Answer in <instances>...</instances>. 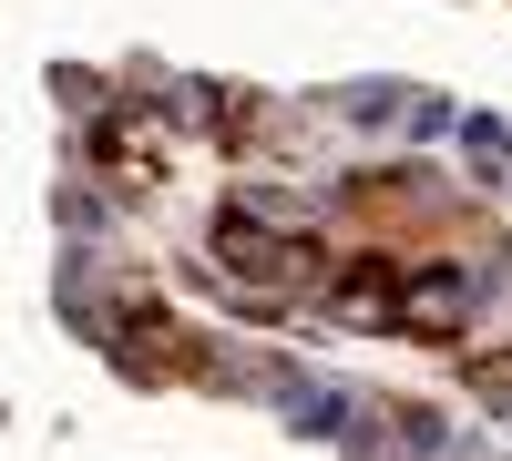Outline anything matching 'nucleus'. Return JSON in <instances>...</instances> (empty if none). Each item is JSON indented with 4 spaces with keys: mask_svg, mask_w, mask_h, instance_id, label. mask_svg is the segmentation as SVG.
Instances as JSON below:
<instances>
[{
    "mask_svg": "<svg viewBox=\"0 0 512 461\" xmlns=\"http://www.w3.org/2000/svg\"><path fill=\"white\" fill-rule=\"evenodd\" d=\"M472 308H482V277H472V267H441V277H420L410 298H400V328H420V339H451Z\"/></svg>",
    "mask_w": 512,
    "mask_h": 461,
    "instance_id": "f257e3e1",
    "label": "nucleus"
}]
</instances>
